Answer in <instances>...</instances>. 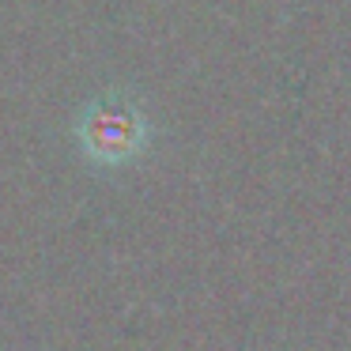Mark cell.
<instances>
[{
  "instance_id": "cell-1",
  "label": "cell",
  "mask_w": 351,
  "mask_h": 351,
  "mask_svg": "<svg viewBox=\"0 0 351 351\" xmlns=\"http://www.w3.org/2000/svg\"><path fill=\"white\" fill-rule=\"evenodd\" d=\"M147 140V121L140 106L121 95H102L80 117V144L95 162H125L144 147Z\"/></svg>"
}]
</instances>
